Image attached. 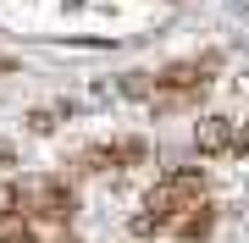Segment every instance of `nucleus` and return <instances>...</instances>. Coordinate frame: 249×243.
<instances>
[{"label": "nucleus", "instance_id": "1", "mask_svg": "<svg viewBox=\"0 0 249 243\" xmlns=\"http://www.w3.org/2000/svg\"><path fill=\"white\" fill-rule=\"evenodd\" d=\"M194 205H205V171H199V166L166 171V177L150 188V199H144V210H150V216H139V221H133V232H139V238L166 232V227H178Z\"/></svg>", "mask_w": 249, "mask_h": 243}, {"label": "nucleus", "instance_id": "2", "mask_svg": "<svg viewBox=\"0 0 249 243\" xmlns=\"http://www.w3.org/2000/svg\"><path fill=\"white\" fill-rule=\"evenodd\" d=\"M222 66V55L216 50H205L199 61H178V66H166V72L155 78V111H178V105H188L205 83H211V72Z\"/></svg>", "mask_w": 249, "mask_h": 243}, {"label": "nucleus", "instance_id": "3", "mask_svg": "<svg viewBox=\"0 0 249 243\" xmlns=\"http://www.w3.org/2000/svg\"><path fill=\"white\" fill-rule=\"evenodd\" d=\"M144 138H116V144H89L78 155V171H122V166H139L144 161Z\"/></svg>", "mask_w": 249, "mask_h": 243}, {"label": "nucleus", "instance_id": "4", "mask_svg": "<svg viewBox=\"0 0 249 243\" xmlns=\"http://www.w3.org/2000/svg\"><path fill=\"white\" fill-rule=\"evenodd\" d=\"M72 210H78V199H72L67 177H39L34 188H28V216H45V221H67Z\"/></svg>", "mask_w": 249, "mask_h": 243}, {"label": "nucleus", "instance_id": "5", "mask_svg": "<svg viewBox=\"0 0 249 243\" xmlns=\"http://www.w3.org/2000/svg\"><path fill=\"white\" fill-rule=\"evenodd\" d=\"M194 138H199V149H205V155H222V149H232V127H227V116H205Z\"/></svg>", "mask_w": 249, "mask_h": 243}, {"label": "nucleus", "instance_id": "6", "mask_svg": "<svg viewBox=\"0 0 249 243\" xmlns=\"http://www.w3.org/2000/svg\"><path fill=\"white\" fill-rule=\"evenodd\" d=\"M211 221H216V210H211V205H194V210L178 221V238H183V243H199L205 232H211Z\"/></svg>", "mask_w": 249, "mask_h": 243}, {"label": "nucleus", "instance_id": "7", "mask_svg": "<svg viewBox=\"0 0 249 243\" xmlns=\"http://www.w3.org/2000/svg\"><path fill=\"white\" fill-rule=\"evenodd\" d=\"M0 243H34V216H0Z\"/></svg>", "mask_w": 249, "mask_h": 243}, {"label": "nucleus", "instance_id": "8", "mask_svg": "<svg viewBox=\"0 0 249 243\" xmlns=\"http://www.w3.org/2000/svg\"><path fill=\"white\" fill-rule=\"evenodd\" d=\"M0 72H17V61H11V55H0Z\"/></svg>", "mask_w": 249, "mask_h": 243}]
</instances>
